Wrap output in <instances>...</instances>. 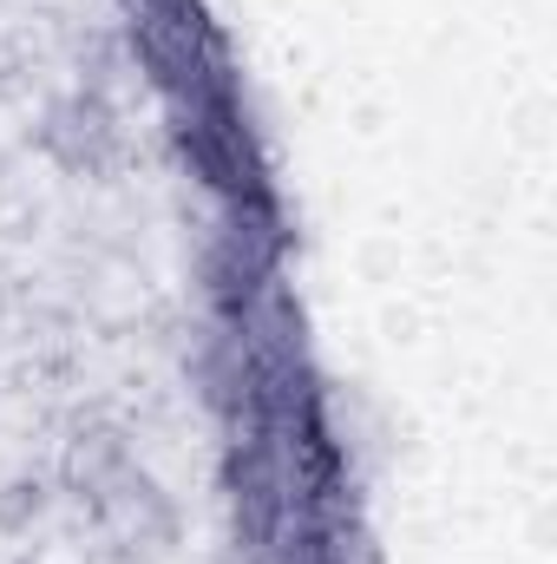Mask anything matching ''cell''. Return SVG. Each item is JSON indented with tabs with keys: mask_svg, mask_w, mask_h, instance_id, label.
<instances>
[{
	"mask_svg": "<svg viewBox=\"0 0 557 564\" xmlns=\"http://www.w3.org/2000/svg\"><path fill=\"white\" fill-rule=\"evenodd\" d=\"M33 151L66 171V177H106L119 158H125V126H119V106L99 93V86H73L59 99H46L40 126H33Z\"/></svg>",
	"mask_w": 557,
	"mask_h": 564,
	"instance_id": "6da1fadb",
	"label": "cell"
},
{
	"mask_svg": "<svg viewBox=\"0 0 557 564\" xmlns=\"http://www.w3.org/2000/svg\"><path fill=\"white\" fill-rule=\"evenodd\" d=\"M132 466H139V453H132V433L119 421H79L59 446V486L86 506H99Z\"/></svg>",
	"mask_w": 557,
	"mask_h": 564,
	"instance_id": "7a4b0ae2",
	"label": "cell"
},
{
	"mask_svg": "<svg viewBox=\"0 0 557 564\" xmlns=\"http://www.w3.org/2000/svg\"><path fill=\"white\" fill-rule=\"evenodd\" d=\"M92 512H99V525H106L119 545H132V552H139V545H171V539H177V506H171V492H164L144 466H132Z\"/></svg>",
	"mask_w": 557,
	"mask_h": 564,
	"instance_id": "3957f363",
	"label": "cell"
},
{
	"mask_svg": "<svg viewBox=\"0 0 557 564\" xmlns=\"http://www.w3.org/2000/svg\"><path fill=\"white\" fill-rule=\"evenodd\" d=\"M53 512V479L46 473H13L0 486V539H26Z\"/></svg>",
	"mask_w": 557,
	"mask_h": 564,
	"instance_id": "277c9868",
	"label": "cell"
}]
</instances>
